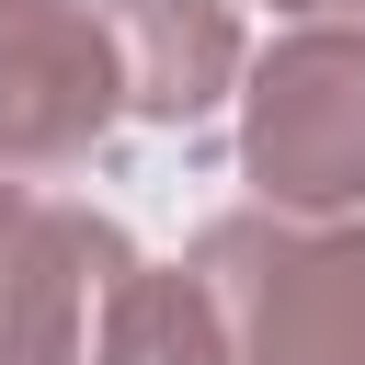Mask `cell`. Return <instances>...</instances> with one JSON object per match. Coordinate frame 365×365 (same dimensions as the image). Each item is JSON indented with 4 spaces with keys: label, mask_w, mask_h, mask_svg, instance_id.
<instances>
[{
    "label": "cell",
    "mask_w": 365,
    "mask_h": 365,
    "mask_svg": "<svg viewBox=\"0 0 365 365\" xmlns=\"http://www.w3.org/2000/svg\"><path fill=\"white\" fill-rule=\"evenodd\" d=\"M228 365H365V217H228L194 251Z\"/></svg>",
    "instance_id": "cell-1"
},
{
    "label": "cell",
    "mask_w": 365,
    "mask_h": 365,
    "mask_svg": "<svg viewBox=\"0 0 365 365\" xmlns=\"http://www.w3.org/2000/svg\"><path fill=\"white\" fill-rule=\"evenodd\" d=\"M240 160L274 217H365V23H308L251 68Z\"/></svg>",
    "instance_id": "cell-2"
},
{
    "label": "cell",
    "mask_w": 365,
    "mask_h": 365,
    "mask_svg": "<svg viewBox=\"0 0 365 365\" xmlns=\"http://www.w3.org/2000/svg\"><path fill=\"white\" fill-rule=\"evenodd\" d=\"M114 103H125V80H114L103 0H23V11H0V171L11 182L91 160Z\"/></svg>",
    "instance_id": "cell-3"
},
{
    "label": "cell",
    "mask_w": 365,
    "mask_h": 365,
    "mask_svg": "<svg viewBox=\"0 0 365 365\" xmlns=\"http://www.w3.org/2000/svg\"><path fill=\"white\" fill-rule=\"evenodd\" d=\"M103 34H114L125 114H148V125H194V114H217V91L240 80V23H228V0H103Z\"/></svg>",
    "instance_id": "cell-4"
},
{
    "label": "cell",
    "mask_w": 365,
    "mask_h": 365,
    "mask_svg": "<svg viewBox=\"0 0 365 365\" xmlns=\"http://www.w3.org/2000/svg\"><path fill=\"white\" fill-rule=\"evenodd\" d=\"M91 365H228L205 285H194V274H148V262H137V285L114 297V319H103V354H91Z\"/></svg>",
    "instance_id": "cell-5"
},
{
    "label": "cell",
    "mask_w": 365,
    "mask_h": 365,
    "mask_svg": "<svg viewBox=\"0 0 365 365\" xmlns=\"http://www.w3.org/2000/svg\"><path fill=\"white\" fill-rule=\"evenodd\" d=\"M23 274H34V194L0 171V365L23 342Z\"/></svg>",
    "instance_id": "cell-6"
},
{
    "label": "cell",
    "mask_w": 365,
    "mask_h": 365,
    "mask_svg": "<svg viewBox=\"0 0 365 365\" xmlns=\"http://www.w3.org/2000/svg\"><path fill=\"white\" fill-rule=\"evenodd\" d=\"M274 11H331V23H365V0H274Z\"/></svg>",
    "instance_id": "cell-7"
},
{
    "label": "cell",
    "mask_w": 365,
    "mask_h": 365,
    "mask_svg": "<svg viewBox=\"0 0 365 365\" xmlns=\"http://www.w3.org/2000/svg\"><path fill=\"white\" fill-rule=\"evenodd\" d=\"M0 11H23V0H0Z\"/></svg>",
    "instance_id": "cell-8"
}]
</instances>
